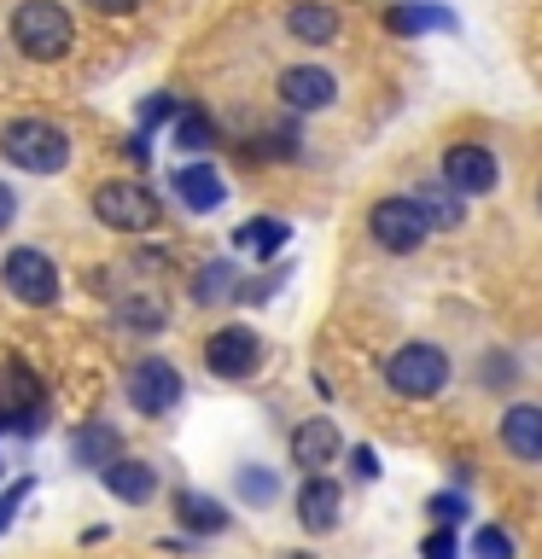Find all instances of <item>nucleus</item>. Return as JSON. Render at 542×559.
<instances>
[{"mask_svg":"<svg viewBox=\"0 0 542 559\" xmlns=\"http://www.w3.org/2000/svg\"><path fill=\"white\" fill-rule=\"evenodd\" d=\"M175 192H181V204L192 210V216H204V210H216L227 199V187H222V175L210 169V164H187V169H175Z\"/></svg>","mask_w":542,"mask_h":559,"instance_id":"nucleus-16","label":"nucleus"},{"mask_svg":"<svg viewBox=\"0 0 542 559\" xmlns=\"http://www.w3.org/2000/svg\"><path fill=\"white\" fill-rule=\"evenodd\" d=\"M175 513H181V524H187V531H199V536H216V531H227L222 501L199 496V489H181V496H175Z\"/></svg>","mask_w":542,"mask_h":559,"instance_id":"nucleus-21","label":"nucleus"},{"mask_svg":"<svg viewBox=\"0 0 542 559\" xmlns=\"http://www.w3.org/2000/svg\"><path fill=\"white\" fill-rule=\"evenodd\" d=\"M129 402L140 414H169L175 402H181V373H175L169 361H157V356H146V361H134L129 367Z\"/></svg>","mask_w":542,"mask_h":559,"instance_id":"nucleus-8","label":"nucleus"},{"mask_svg":"<svg viewBox=\"0 0 542 559\" xmlns=\"http://www.w3.org/2000/svg\"><path fill=\"white\" fill-rule=\"evenodd\" d=\"M117 431L111 426H82L76 431V461L82 466H105V461H117Z\"/></svg>","mask_w":542,"mask_h":559,"instance_id":"nucleus-23","label":"nucleus"},{"mask_svg":"<svg viewBox=\"0 0 542 559\" xmlns=\"http://www.w3.org/2000/svg\"><path fill=\"white\" fill-rule=\"evenodd\" d=\"M356 472H362V478H379V461H374V449H356Z\"/></svg>","mask_w":542,"mask_h":559,"instance_id":"nucleus-34","label":"nucleus"},{"mask_svg":"<svg viewBox=\"0 0 542 559\" xmlns=\"http://www.w3.org/2000/svg\"><path fill=\"white\" fill-rule=\"evenodd\" d=\"M239 496H245V501H274V472L245 466V472H239Z\"/></svg>","mask_w":542,"mask_h":559,"instance_id":"nucleus-27","label":"nucleus"},{"mask_svg":"<svg viewBox=\"0 0 542 559\" xmlns=\"http://www.w3.org/2000/svg\"><path fill=\"white\" fill-rule=\"evenodd\" d=\"M502 443H507V454H519V461H542V408H531V402L507 408L502 414Z\"/></svg>","mask_w":542,"mask_h":559,"instance_id":"nucleus-17","label":"nucleus"},{"mask_svg":"<svg viewBox=\"0 0 542 559\" xmlns=\"http://www.w3.org/2000/svg\"><path fill=\"white\" fill-rule=\"evenodd\" d=\"M24 496H30V478H24V484H12L7 496H0V531H7V524H12V513H17V507H24Z\"/></svg>","mask_w":542,"mask_h":559,"instance_id":"nucleus-31","label":"nucleus"},{"mask_svg":"<svg viewBox=\"0 0 542 559\" xmlns=\"http://www.w3.org/2000/svg\"><path fill=\"white\" fill-rule=\"evenodd\" d=\"M12 41L35 64H59V59H70V47H76V24H70V12L59 0H24V7L12 12Z\"/></svg>","mask_w":542,"mask_h":559,"instance_id":"nucleus-1","label":"nucleus"},{"mask_svg":"<svg viewBox=\"0 0 542 559\" xmlns=\"http://www.w3.org/2000/svg\"><path fill=\"white\" fill-rule=\"evenodd\" d=\"M175 146L192 152V157L216 146V129H210V117H204V111H181V117H175Z\"/></svg>","mask_w":542,"mask_h":559,"instance_id":"nucleus-24","label":"nucleus"},{"mask_svg":"<svg viewBox=\"0 0 542 559\" xmlns=\"http://www.w3.org/2000/svg\"><path fill=\"white\" fill-rule=\"evenodd\" d=\"M367 234H374L379 251L409 257V251H420V245H426L432 216L420 210V199H379L374 210H367Z\"/></svg>","mask_w":542,"mask_h":559,"instance_id":"nucleus-3","label":"nucleus"},{"mask_svg":"<svg viewBox=\"0 0 542 559\" xmlns=\"http://www.w3.org/2000/svg\"><path fill=\"white\" fill-rule=\"evenodd\" d=\"M99 484L111 489L117 501H134V507H146L157 496V472L146 461H129V454H117V461H105L99 466Z\"/></svg>","mask_w":542,"mask_h":559,"instance_id":"nucleus-13","label":"nucleus"},{"mask_svg":"<svg viewBox=\"0 0 542 559\" xmlns=\"http://www.w3.org/2000/svg\"><path fill=\"white\" fill-rule=\"evenodd\" d=\"M339 507H344V489L332 478H321V472H309L304 489H297V524H304L309 536H321L339 524Z\"/></svg>","mask_w":542,"mask_h":559,"instance_id":"nucleus-12","label":"nucleus"},{"mask_svg":"<svg viewBox=\"0 0 542 559\" xmlns=\"http://www.w3.org/2000/svg\"><path fill=\"white\" fill-rule=\"evenodd\" d=\"M192 297H199V304H222V297H234V269H227V262H210V269H199V286H192Z\"/></svg>","mask_w":542,"mask_h":559,"instance_id":"nucleus-25","label":"nucleus"},{"mask_svg":"<svg viewBox=\"0 0 542 559\" xmlns=\"http://www.w3.org/2000/svg\"><path fill=\"white\" fill-rule=\"evenodd\" d=\"M444 181L461 192V199H479V192H496L502 169H496V152L484 146H449L444 152Z\"/></svg>","mask_w":542,"mask_h":559,"instance_id":"nucleus-11","label":"nucleus"},{"mask_svg":"<svg viewBox=\"0 0 542 559\" xmlns=\"http://www.w3.org/2000/svg\"><path fill=\"white\" fill-rule=\"evenodd\" d=\"M164 321H169V309H164V297H152V292H134V297L117 304L122 332H164Z\"/></svg>","mask_w":542,"mask_h":559,"instance_id":"nucleus-20","label":"nucleus"},{"mask_svg":"<svg viewBox=\"0 0 542 559\" xmlns=\"http://www.w3.org/2000/svg\"><path fill=\"white\" fill-rule=\"evenodd\" d=\"M42 379H35V367L30 361H0V426H12V431H42Z\"/></svg>","mask_w":542,"mask_h":559,"instance_id":"nucleus-6","label":"nucleus"},{"mask_svg":"<svg viewBox=\"0 0 542 559\" xmlns=\"http://www.w3.org/2000/svg\"><path fill=\"white\" fill-rule=\"evenodd\" d=\"M420 554H426V559H461V548H455L449 531H432L426 542H420Z\"/></svg>","mask_w":542,"mask_h":559,"instance_id":"nucleus-30","label":"nucleus"},{"mask_svg":"<svg viewBox=\"0 0 542 559\" xmlns=\"http://www.w3.org/2000/svg\"><path fill=\"white\" fill-rule=\"evenodd\" d=\"M12 216H17V199H12V187H7V181H0V227H7Z\"/></svg>","mask_w":542,"mask_h":559,"instance_id":"nucleus-33","label":"nucleus"},{"mask_svg":"<svg viewBox=\"0 0 542 559\" xmlns=\"http://www.w3.org/2000/svg\"><path fill=\"white\" fill-rule=\"evenodd\" d=\"M280 105L297 117H309V111H327L332 99H339V82H332V70L321 64H292V70H280Z\"/></svg>","mask_w":542,"mask_h":559,"instance_id":"nucleus-10","label":"nucleus"},{"mask_svg":"<svg viewBox=\"0 0 542 559\" xmlns=\"http://www.w3.org/2000/svg\"><path fill=\"white\" fill-rule=\"evenodd\" d=\"M385 29L391 35H426V29H455V12L426 7V0H402V7L385 12Z\"/></svg>","mask_w":542,"mask_h":559,"instance_id":"nucleus-19","label":"nucleus"},{"mask_svg":"<svg viewBox=\"0 0 542 559\" xmlns=\"http://www.w3.org/2000/svg\"><path fill=\"white\" fill-rule=\"evenodd\" d=\"M94 216L117 234H146L157 227V192L146 181H105L94 187Z\"/></svg>","mask_w":542,"mask_h":559,"instance_id":"nucleus-4","label":"nucleus"},{"mask_svg":"<svg viewBox=\"0 0 542 559\" xmlns=\"http://www.w3.org/2000/svg\"><path fill=\"white\" fill-rule=\"evenodd\" d=\"M472 554H479V559H514V536L496 531V524H484V531L472 536Z\"/></svg>","mask_w":542,"mask_h":559,"instance_id":"nucleus-26","label":"nucleus"},{"mask_svg":"<svg viewBox=\"0 0 542 559\" xmlns=\"http://www.w3.org/2000/svg\"><path fill=\"white\" fill-rule=\"evenodd\" d=\"M164 117H175V99H169V94H152L146 105H140V134H152Z\"/></svg>","mask_w":542,"mask_h":559,"instance_id":"nucleus-28","label":"nucleus"},{"mask_svg":"<svg viewBox=\"0 0 542 559\" xmlns=\"http://www.w3.org/2000/svg\"><path fill=\"white\" fill-rule=\"evenodd\" d=\"M204 361H210V373H222V379H251L257 361H262V338L251 326H222V332H210Z\"/></svg>","mask_w":542,"mask_h":559,"instance_id":"nucleus-9","label":"nucleus"},{"mask_svg":"<svg viewBox=\"0 0 542 559\" xmlns=\"http://www.w3.org/2000/svg\"><path fill=\"white\" fill-rule=\"evenodd\" d=\"M0 280H7V292L17 297V304H30V309L59 304V269H52L47 251H30V245L7 251V262H0Z\"/></svg>","mask_w":542,"mask_h":559,"instance_id":"nucleus-7","label":"nucleus"},{"mask_svg":"<svg viewBox=\"0 0 542 559\" xmlns=\"http://www.w3.org/2000/svg\"><path fill=\"white\" fill-rule=\"evenodd\" d=\"M339 426L332 419H304V426L292 431V461L304 466V472H321V466H332L339 461Z\"/></svg>","mask_w":542,"mask_h":559,"instance_id":"nucleus-14","label":"nucleus"},{"mask_svg":"<svg viewBox=\"0 0 542 559\" xmlns=\"http://www.w3.org/2000/svg\"><path fill=\"white\" fill-rule=\"evenodd\" d=\"M286 239H292V227L280 216H251L234 227V251L245 257H274V251H286Z\"/></svg>","mask_w":542,"mask_h":559,"instance_id":"nucleus-18","label":"nucleus"},{"mask_svg":"<svg viewBox=\"0 0 542 559\" xmlns=\"http://www.w3.org/2000/svg\"><path fill=\"white\" fill-rule=\"evenodd\" d=\"M82 7H87V12H99V17H129L140 0H82Z\"/></svg>","mask_w":542,"mask_h":559,"instance_id":"nucleus-32","label":"nucleus"},{"mask_svg":"<svg viewBox=\"0 0 542 559\" xmlns=\"http://www.w3.org/2000/svg\"><path fill=\"white\" fill-rule=\"evenodd\" d=\"M0 157L12 169H30V175H52L70 164V134L59 122H42V117H17L0 129Z\"/></svg>","mask_w":542,"mask_h":559,"instance_id":"nucleus-2","label":"nucleus"},{"mask_svg":"<svg viewBox=\"0 0 542 559\" xmlns=\"http://www.w3.org/2000/svg\"><path fill=\"white\" fill-rule=\"evenodd\" d=\"M426 513H432L437 524H461V519H467V501H461V496H432Z\"/></svg>","mask_w":542,"mask_h":559,"instance_id":"nucleus-29","label":"nucleus"},{"mask_svg":"<svg viewBox=\"0 0 542 559\" xmlns=\"http://www.w3.org/2000/svg\"><path fill=\"white\" fill-rule=\"evenodd\" d=\"M385 384L397 396H437L449 384V356L437 344H402L391 361H385Z\"/></svg>","mask_w":542,"mask_h":559,"instance_id":"nucleus-5","label":"nucleus"},{"mask_svg":"<svg viewBox=\"0 0 542 559\" xmlns=\"http://www.w3.org/2000/svg\"><path fill=\"white\" fill-rule=\"evenodd\" d=\"M286 559H304V554H286Z\"/></svg>","mask_w":542,"mask_h":559,"instance_id":"nucleus-35","label":"nucleus"},{"mask_svg":"<svg viewBox=\"0 0 542 559\" xmlns=\"http://www.w3.org/2000/svg\"><path fill=\"white\" fill-rule=\"evenodd\" d=\"M414 199H420V210L432 216V227H455V222H461V192H455L449 181H444V187H437V181L420 187Z\"/></svg>","mask_w":542,"mask_h":559,"instance_id":"nucleus-22","label":"nucleus"},{"mask_svg":"<svg viewBox=\"0 0 542 559\" xmlns=\"http://www.w3.org/2000/svg\"><path fill=\"white\" fill-rule=\"evenodd\" d=\"M286 29H292V41H304V47H327V41H339V12H332L327 0H292Z\"/></svg>","mask_w":542,"mask_h":559,"instance_id":"nucleus-15","label":"nucleus"}]
</instances>
